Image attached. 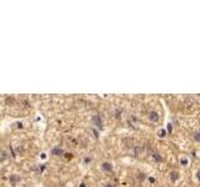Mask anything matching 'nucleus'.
Returning <instances> with one entry per match:
<instances>
[{"mask_svg": "<svg viewBox=\"0 0 200 187\" xmlns=\"http://www.w3.org/2000/svg\"><path fill=\"white\" fill-rule=\"evenodd\" d=\"M79 187H86V185L83 182V183H80V186H79Z\"/></svg>", "mask_w": 200, "mask_h": 187, "instance_id": "19", "label": "nucleus"}, {"mask_svg": "<svg viewBox=\"0 0 200 187\" xmlns=\"http://www.w3.org/2000/svg\"><path fill=\"white\" fill-rule=\"evenodd\" d=\"M151 157L154 158L155 161H158V162H160V161H163V157H161V156H160V155H159L158 152H154V153L151 155Z\"/></svg>", "mask_w": 200, "mask_h": 187, "instance_id": "9", "label": "nucleus"}, {"mask_svg": "<svg viewBox=\"0 0 200 187\" xmlns=\"http://www.w3.org/2000/svg\"><path fill=\"white\" fill-rule=\"evenodd\" d=\"M91 122H93L94 127H96L98 130H103V119H101V116L100 115H94L91 117Z\"/></svg>", "mask_w": 200, "mask_h": 187, "instance_id": "1", "label": "nucleus"}, {"mask_svg": "<svg viewBox=\"0 0 200 187\" xmlns=\"http://www.w3.org/2000/svg\"><path fill=\"white\" fill-rule=\"evenodd\" d=\"M104 187H115V185L114 183H111V182H108V183L104 185Z\"/></svg>", "mask_w": 200, "mask_h": 187, "instance_id": "13", "label": "nucleus"}, {"mask_svg": "<svg viewBox=\"0 0 200 187\" xmlns=\"http://www.w3.org/2000/svg\"><path fill=\"white\" fill-rule=\"evenodd\" d=\"M193 137H194V140H195L196 142H200V131L195 132V134L193 135Z\"/></svg>", "mask_w": 200, "mask_h": 187, "instance_id": "10", "label": "nucleus"}, {"mask_svg": "<svg viewBox=\"0 0 200 187\" xmlns=\"http://www.w3.org/2000/svg\"><path fill=\"white\" fill-rule=\"evenodd\" d=\"M179 165L183 166V167H188L190 165V158L188 156H180L179 157Z\"/></svg>", "mask_w": 200, "mask_h": 187, "instance_id": "6", "label": "nucleus"}, {"mask_svg": "<svg viewBox=\"0 0 200 187\" xmlns=\"http://www.w3.org/2000/svg\"><path fill=\"white\" fill-rule=\"evenodd\" d=\"M100 167H101V170H103L104 172H111L113 168H114L113 163L109 162V161H104V162H101V163H100Z\"/></svg>", "mask_w": 200, "mask_h": 187, "instance_id": "2", "label": "nucleus"}, {"mask_svg": "<svg viewBox=\"0 0 200 187\" xmlns=\"http://www.w3.org/2000/svg\"><path fill=\"white\" fill-rule=\"evenodd\" d=\"M166 131H168V135L169 134H172V131H173V123H168V126H166Z\"/></svg>", "mask_w": 200, "mask_h": 187, "instance_id": "12", "label": "nucleus"}, {"mask_svg": "<svg viewBox=\"0 0 200 187\" xmlns=\"http://www.w3.org/2000/svg\"><path fill=\"white\" fill-rule=\"evenodd\" d=\"M148 181H149L150 185H154V183L156 182V178H155L154 176H149V177H148Z\"/></svg>", "mask_w": 200, "mask_h": 187, "instance_id": "11", "label": "nucleus"}, {"mask_svg": "<svg viewBox=\"0 0 200 187\" xmlns=\"http://www.w3.org/2000/svg\"><path fill=\"white\" fill-rule=\"evenodd\" d=\"M93 131H94V135H95V137H99V132H98L95 129H93Z\"/></svg>", "mask_w": 200, "mask_h": 187, "instance_id": "16", "label": "nucleus"}, {"mask_svg": "<svg viewBox=\"0 0 200 187\" xmlns=\"http://www.w3.org/2000/svg\"><path fill=\"white\" fill-rule=\"evenodd\" d=\"M120 114H122V110H120V108H118V110H116V117H118V119H119V117H120Z\"/></svg>", "mask_w": 200, "mask_h": 187, "instance_id": "14", "label": "nucleus"}, {"mask_svg": "<svg viewBox=\"0 0 200 187\" xmlns=\"http://www.w3.org/2000/svg\"><path fill=\"white\" fill-rule=\"evenodd\" d=\"M148 119H149L150 122L158 123V122H159V120H160V115L158 114L156 111H150L149 115H148Z\"/></svg>", "mask_w": 200, "mask_h": 187, "instance_id": "3", "label": "nucleus"}, {"mask_svg": "<svg viewBox=\"0 0 200 187\" xmlns=\"http://www.w3.org/2000/svg\"><path fill=\"white\" fill-rule=\"evenodd\" d=\"M19 181H20V177H19L18 175H11V176H10V183H11L13 186H15Z\"/></svg>", "mask_w": 200, "mask_h": 187, "instance_id": "8", "label": "nucleus"}, {"mask_svg": "<svg viewBox=\"0 0 200 187\" xmlns=\"http://www.w3.org/2000/svg\"><path fill=\"white\" fill-rule=\"evenodd\" d=\"M195 176H196V180L199 181V183H200V171H198V172H196V175H195Z\"/></svg>", "mask_w": 200, "mask_h": 187, "instance_id": "15", "label": "nucleus"}, {"mask_svg": "<svg viewBox=\"0 0 200 187\" xmlns=\"http://www.w3.org/2000/svg\"><path fill=\"white\" fill-rule=\"evenodd\" d=\"M50 153H51L53 156H63V155H64V149H61L60 146H55V147L51 149Z\"/></svg>", "mask_w": 200, "mask_h": 187, "instance_id": "5", "label": "nucleus"}, {"mask_svg": "<svg viewBox=\"0 0 200 187\" xmlns=\"http://www.w3.org/2000/svg\"><path fill=\"white\" fill-rule=\"evenodd\" d=\"M90 161H91V160H90V158H89V157H86V158H85V163H89Z\"/></svg>", "mask_w": 200, "mask_h": 187, "instance_id": "18", "label": "nucleus"}, {"mask_svg": "<svg viewBox=\"0 0 200 187\" xmlns=\"http://www.w3.org/2000/svg\"><path fill=\"white\" fill-rule=\"evenodd\" d=\"M40 157L43 158V160H45V158H46V153H41V156H40Z\"/></svg>", "mask_w": 200, "mask_h": 187, "instance_id": "17", "label": "nucleus"}, {"mask_svg": "<svg viewBox=\"0 0 200 187\" xmlns=\"http://www.w3.org/2000/svg\"><path fill=\"white\" fill-rule=\"evenodd\" d=\"M169 180H170V182H173V183L178 182V181L180 180V173H179V171L173 170L172 172L169 173Z\"/></svg>", "mask_w": 200, "mask_h": 187, "instance_id": "4", "label": "nucleus"}, {"mask_svg": "<svg viewBox=\"0 0 200 187\" xmlns=\"http://www.w3.org/2000/svg\"><path fill=\"white\" fill-rule=\"evenodd\" d=\"M156 136L159 138H165V137L168 136V131L165 127H160V129H158L156 131Z\"/></svg>", "mask_w": 200, "mask_h": 187, "instance_id": "7", "label": "nucleus"}]
</instances>
